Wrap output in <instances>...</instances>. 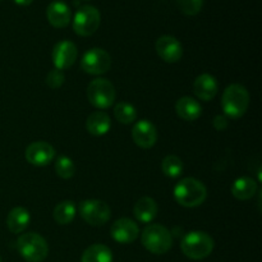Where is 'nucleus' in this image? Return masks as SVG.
<instances>
[{"label":"nucleus","instance_id":"obj_1","mask_svg":"<svg viewBox=\"0 0 262 262\" xmlns=\"http://www.w3.org/2000/svg\"><path fill=\"white\" fill-rule=\"evenodd\" d=\"M250 106V94L242 84H230L223 92L222 107L225 117L238 119L246 114Z\"/></svg>","mask_w":262,"mask_h":262},{"label":"nucleus","instance_id":"obj_2","mask_svg":"<svg viewBox=\"0 0 262 262\" xmlns=\"http://www.w3.org/2000/svg\"><path fill=\"white\" fill-rule=\"evenodd\" d=\"M206 197V187L196 178H184L174 187V199L181 206L197 207L204 204Z\"/></svg>","mask_w":262,"mask_h":262},{"label":"nucleus","instance_id":"obj_3","mask_svg":"<svg viewBox=\"0 0 262 262\" xmlns=\"http://www.w3.org/2000/svg\"><path fill=\"white\" fill-rule=\"evenodd\" d=\"M143 247L154 255H165L173 246V235L160 224H151L141 234Z\"/></svg>","mask_w":262,"mask_h":262},{"label":"nucleus","instance_id":"obj_4","mask_svg":"<svg viewBox=\"0 0 262 262\" xmlns=\"http://www.w3.org/2000/svg\"><path fill=\"white\" fill-rule=\"evenodd\" d=\"M182 252L191 260H204L211 255L214 250V239L205 232H191L183 237L181 242Z\"/></svg>","mask_w":262,"mask_h":262},{"label":"nucleus","instance_id":"obj_5","mask_svg":"<svg viewBox=\"0 0 262 262\" xmlns=\"http://www.w3.org/2000/svg\"><path fill=\"white\" fill-rule=\"evenodd\" d=\"M19 255L28 262H41L49 255V246L45 238L37 233H26L17 241Z\"/></svg>","mask_w":262,"mask_h":262},{"label":"nucleus","instance_id":"obj_6","mask_svg":"<svg viewBox=\"0 0 262 262\" xmlns=\"http://www.w3.org/2000/svg\"><path fill=\"white\" fill-rule=\"evenodd\" d=\"M115 89L109 79L96 78L87 87V99L92 106L97 109H107L115 101Z\"/></svg>","mask_w":262,"mask_h":262},{"label":"nucleus","instance_id":"obj_7","mask_svg":"<svg viewBox=\"0 0 262 262\" xmlns=\"http://www.w3.org/2000/svg\"><path fill=\"white\" fill-rule=\"evenodd\" d=\"M78 211L82 219L92 227H102L112 216L109 205L101 200H84L79 204Z\"/></svg>","mask_w":262,"mask_h":262},{"label":"nucleus","instance_id":"obj_8","mask_svg":"<svg viewBox=\"0 0 262 262\" xmlns=\"http://www.w3.org/2000/svg\"><path fill=\"white\" fill-rule=\"evenodd\" d=\"M101 22V14L99 9L92 5H83L76 12L73 18V30L77 35L91 36L99 30Z\"/></svg>","mask_w":262,"mask_h":262},{"label":"nucleus","instance_id":"obj_9","mask_svg":"<svg viewBox=\"0 0 262 262\" xmlns=\"http://www.w3.org/2000/svg\"><path fill=\"white\" fill-rule=\"evenodd\" d=\"M112 67V58L104 49L94 48L83 54L81 59V68L84 73L100 76L106 73Z\"/></svg>","mask_w":262,"mask_h":262},{"label":"nucleus","instance_id":"obj_10","mask_svg":"<svg viewBox=\"0 0 262 262\" xmlns=\"http://www.w3.org/2000/svg\"><path fill=\"white\" fill-rule=\"evenodd\" d=\"M26 160L35 166H46L55 158V150L50 143L45 141L32 142L26 148Z\"/></svg>","mask_w":262,"mask_h":262},{"label":"nucleus","instance_id":"obj_11","mask_svg":"<svg viewBox=\"0 0 262 262\" xmlns=\"http://www.w3.org/2000/svg\"><path fill=\"white\" fill-rule=\"evenodd\" d=\"M77 55H78L77 46L72 41H60L53 49V63L56 69L66 71L76 63Z\"/></svg>","mask_w":262,"mask_h":262},{"label":"nucleus","instance_id":"obj_12","mask_svg":"<svg viewBox=\"0 0 262 262\" xmlns=\"http://www.w3.org/2000/svg\"><path fill=\"white\" fill-rule=\"evenodd\" d=\"M110 234L115 242L128 245V243H132L137 239L140 229H138V225L136 224V222L128 219V217H122L112 225Z\"/></svg>","mask_w":262,"mask_h":262},{"label":"nucleus","instance_id":"obj_13","mask_svg":"<svg viewBox=\"0 0 262 262\" xmlns=\"http://www.w3.org/2000/svg\"><path fill=\"white\" fill-rule=\"evenodd\" d=\"M156 53L166 63H177L182 59L183 48L176 37L165 35L156 41Z\"/></svg>","mask_w":262,"mask_h":262},{"label":"nucleus","instance_id":"obj_14","mask_svg":"<svg viewBox=\"0 0 262 262\" xmlns=\"http://www.w3.org/2000/svg\"><path fill=\"white\" fill-rule=\"evenodd\" d=\"M132 138L141 148H151L158 141V130L150 120L142 119L132 128Z\"/></svg>","mask_w":262,"mask_h":262},{"label":"nucleus","instance_id":"obj_15","mask_svg":"<svg viewBox=\"0 0 262 262\" xmlns=\"http://www.w3.org/2000/svg\"><path fill=\"white\" fill-rule=\"evenodd\" d=\"M46 17L53 27L64 28L72 19L71 8L64 2H53L46 9Z\"/></svg>","mask_w":262,"mask_h":262},{"label":"nucleus","instance_id":"obj_16","mask_svg":"<svg viewBox=\"0 0 262 262\" xmlns=\"http://www.w3.org/2000/svg\"><path fill=\"white\" fill-rule=\"evenodd\" d=\"M217 81L214 76L209 73H204L197 77L193 82V92L202 101H210L217 94Z\"/></svg>","mask_w":262,"mask_h":262},{"label":"nucleus","instance_id":"obj_17","mask_svg":"<svg viewBox=\"0 0 262 262\" xmlns=\"http://www.w3.org/2000/svg\"><path fill=\"white\" fill-rule=\"evenodd\" d=\"M86 128L90 135L96 136V137L106 135L112 128V120H110L109 114H106L105 112H94L87 118Z\"/></svg>","mask_w":262,"mask_h":262},{"label":"nucleus","instance_id":"obj_18","mask_svg":"<svg viewBox=\"0 0 262 262\" xmlns=\"http://www.w3.org/2000/svg\"><path fill=\"white\" fill-rule=\"evenodd\" d=\"M176 112L179 118L187 120V122H193L199 119L202 114V107L199 101L189 96L181 97L176 104Z\"/></svg>","mask_w":262,"mask_h":262},{"label":"nucleus","instance_id":"obj_19","mask_svg":"<svg viewBox=\"0 0 262 262\" xmlns=\"http://www.w3.org/2000/svg\"><path fill=\"white\" fill-rule=\"evenodd\" d=\"M158 204L151 197H142L138 200L133 209V214H135L136 219L141 223H151L156 216H158Z\"/></svg>","mask_w":262,"mask_h":262},{"label":"nucleus","instance_id":"obj_20","mask_svg":"<svg viewBox=\"0 0 262 262\" xmlns=\"http://www.w3.org/2000/svg\"><path fill=\"white\" fill-rule=\"evenodd\" d=\"M30 212L25 207H14L10 210V212L7 216V227L13 234H19L25 232L27 227L30 225Z\"/></svg>","mask_w":262,"mask_h":262},{"label":"nucleus","instance_id":"obj_21","mask_svg":"<svg viewBox=\"0 0 262 262\" xmlns=\"http://www.w3.org/2000/svg\"><path fill=\"white\" fill-rule=\"evenodd\" d=\"M256 192H257V183L255 179L250 178V177L238 178L232 186V194L241 201L252 199Z\"/></svg>","mask_w":262,"mask_h":262},{"label":"nucleus","instance_id":"obj_22","mask_svg":"<svg viewBox=\"0 0 262 262\" xmlns=\"http://www.w3.org/2000/svg\"><path fill=\"white\" fill-rule=\"evenodd\" d=\"M82 262H113V253L105 245H92L82 255Z\"/></svg>","mask_w":262,"mask_h":262},{"label":"nucleus","instance_id":"obj_23","mask_svg":"<svg viewBox=\"0 0 262 262\" xmlns=\"http://www.w3.org/2000/svg\"><path fill=\"white\" fill-rule=\"evenodd\" d=\"M77 206L73 201H63L54 209V220L60 225H68L76 217Z\"/></svg>","mask_w":262,"mask_h":262},{"label":"nucleus","instance_id":"obj_24","mask_svg":"<svg viewBox=\"0 0 262 262\" xmlns=\"http://www.w3.org/2000/svg\"><path fill=\"white\" fill-rule=\"evenodd\" d=\"M114 115L117 120L122 124H130L137 119V110L132 104L119 102L114 107Z\"/></svg>","mask_w":262,"mask_h":262},{"label":"nucleus","instance_id":"obj_25","mask_svg":"<svg viewBox=\"0 0 262 262\" xmlns=\"http://www.w3.org/2000/svg\"><path fill=\"white\" fill-rule=\"evenodd\" d=\"M161 170L169 178H178L183 173V163L176 155H168L161 163Z\"/></svg>","mask_w":262,"mask_h":262},{"label":"nucleus","instance_id":"obj_26","mask_svg":"<svg viewBox=\"0 0 262 262\" xmlns=\"http://www.w3.org/2000/svg\"><path fill=\"white\" fill-rule=\"evenodd\" d=\"M55 171L60 178L69 179L76 173V166H74V163L72 161L71 158L60 156L55 161Z\"/></svg>","mask_w":262,"mask_h":262},{"label":"nucleus","instance_id":"obj_27","mask_svg":"<svg viewBox=\"0 0 262 262\" xmlns=\"http://www.w3.org/2000/svg\"><path fill=\"white\" fill-rule=\"evenodd\" d=\"M177 4L186 15H196L201 12L204 0H177Z\"/></svg>","mask_w":262,"mask_h":262},{"label":"nucleus","instance_id":"obj_28","mask_svg":"<svg viewBox=\"0 0 262 262\" xmlns=\"http://www.w3.org/2000/svg\"><path fill=\"white\" fill-rule=\"evenodd\" d=\"M64 81H66V76H64L63 71H59L56 68L49 72L48 76H46V84L53 90L63 86Z\"/></svg>","mask_w":262,"mask_h":262},{"label":"nucleus","instance_id":"obj_29","mask_svg":"<svg viewBox=\"0 0 262 262\" xmlns=\"http://www.w3.org/2000/svg\"><path fill=\"white\" fill-rule=\"evenodd\" d=\"M228 124H229V120H228V118L225 115L222 114L216 115L214 118V120H212V125H214V128L216 130H224L228 127Z\"/></svg>","mask_w":262,"mask_h":262},{"label":"nucleus","instance_id":"obj_30","mask_svg":"<svg viewBox=\"0 0 262 262\" xmlns=\"http://www.w3.org/2000/svg\"><path fill=\"white\" fill-rule=\"evenodd\" d=\"M13 2H14L15 4L20 5V7H27V5L32 4L33 0H13Z\"/></svg>","mask_w":262,"mask_h":262},{"label":"nucleus","instance_id":"obj_31","mask_svg":"<svg viewBox=\"0 0 262 262\" xmlns=\"http://www.w3.org/2000/svg\"><path fill=\"white\" fill-rule=\"evenodd\" d=\"M0 262H3V261H2V257H0Z\"/></svg>","mask_w":262,"mask_h":262},{"label":"nucleus","instance_id":"obj_32","mask_svg":"<svg viewBox=\"0 0 262 262\" xmlns=\"http://www.w3.org/2000/svg\"><path fill=\"white\" fill-rule=\"evenodd\" d=\"M86 2H89V0H86Z\"/></svg>","mask_w":262,"mask_h":262}]
</instances>
